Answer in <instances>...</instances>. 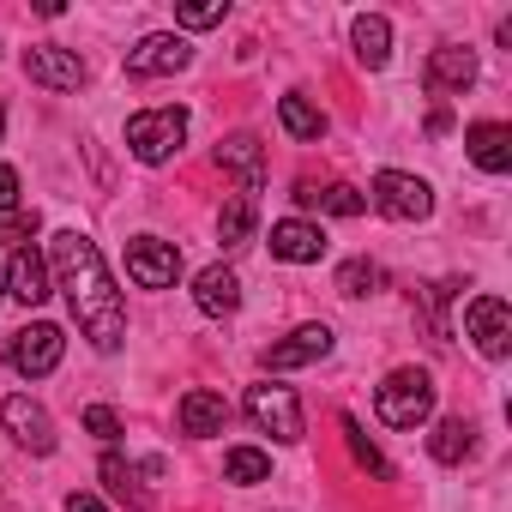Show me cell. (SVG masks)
Segmentation results:
<instances>
[{"label": "cell", "mask_w": 512, "mask_h": 512, "mask_svg": "<svg viewBox=\"0 0 512 512\" xmlns=\"http://www.w3.org/2000/svg\"><path fill=\"white\" fill-rule=\"evenodd\" d=\"M55 272H61L67 308H73V320L85 326V338H91L103 356L121 350V338H127V308H121V290H115L109 272H103L97 241H85L79 229H61V235H55Z\"/></svg>", "instance_id": "6da1fadb"}, {"label": "cell", "mask_w": 512, "mask_h": 512, "mask_svg": "<svg viewBox=\"0 0 512 512\" xmlns=\"http://www.w3.org/2000/svg\"><path fill=\"white\" fill-rule=\"evenodd\" d=\"M374 410H380L386 428H422V422L434 416V380H428L422 368H398V374H386V386L374 392Z\"/></svg>", "instance_id": "7a4b0ae2"}, {"label": "cell", "mask_w": 512, "mask_h": 512, "mask_svg": "<svg viewBox=\"0 0 512 512\" xmlns=\"http://www.w3.org/2000/svg\"><path fill=\"white\" fill-rule=\"evenodd\" d=\"M187 139V109H139L127 121V145L139 163H169Z\"/></svg>", "instance_id": "3957f363"}, {"label": "cell", "mask_w": 512, "mask_h": 512, "mask_svg": "<svg viewBox=\"0 0 512 512\" xmlns=\"http://www.w3.org/2000/svg\"><path fill=\"white\" fill-rule=\"evenodd\" d=\"M374 205H380L392 223H422V217L434 211V193H428V181H416V175H404V169H380V175H374Z\"/></svg>", "instance_id": "277c9868"}, {"label": "cell", "mask_w": 512, "mask_h": 512, "mask_svg": "<svg viewBox=\"0 0 512 512\" xmlns=\"http://www.w3.org/2000/svg\"><path fill=\"white\" fill-rule=\"evenodd\" d=\"M61 350H67L61 326H25V332L7 338V362H13V374H25V380L55 374V368H61Z\"/></svg>", "instance_id": "5b68a950"}, {"label": "cell", "mask_w": 512, "mask_h": 512, "mask_svg": "<svg viewBox=\"0 0 512 512\" xmlns=\"http://www.w3.org/2000/svg\"><path fill=\"white\" fill-rule=\"evenodd\" d=\"M217 169L241 187V199H253L266 187V145L253 133H229V139H217Z\"/></svg>", "instance_id": "8992f818"}, {"label": "cell", "mask_w": 512, "mask_h": 512, "mask_svg": "<svg viewBox=\"0 0 512 512\" xmlns=\"http://www.w3.org/2000/svg\"><path fill=\"white\" fill-rule=\"evenodd\" d=\"M127 272L139 290H169L181 278V253H175V241L139 235V241H127Z\"/></svg>", "instance_id": "52a82bcc"}, {"label": "cell", "mask_w": 512, "mask_h": 512, "mask_svg": "<svg viewBox=\"0 0 512 512\" xmlns=\"http://www.w3.org/2000/svg\"><path fill=\"white\" fill-rule=\"evenodd\" d=\"M247 416L278 440H302V404L290 386H247Z\"/></svg>", "instance_id": "ba28073f"}, {"label": "cell", "mask_w": 512, "mask_h": 512, "mask_svg": "<svg viewBox=\"0 0 512 512\" xmlns=\"http://www.w3.org/2000/svg\"><path fill=\"white\" fill-rule=\"evenodd\" d=\"M464 326H470V338H476V350H482L488 362H500V356L512 350V314H506L500 296H476V302L464 308Z\"/></svg>", "instance_id": "9c48e42d"}, {"label": "cell", "mask_w": 512, "mask_h": 512, "mask_svg": "<svg viewBox=\"0 0 512 512\" xmlns=\"http://www.w3.org/2000/svg\"><path fill=\"white\" fill-rule=\"evenodd\" d=\"M25 79L49 85V91H79L85 85V61L73 49H55V43H31L25 49Z\"/></svg>", "instance_id": "30bf717a"}, {"label": "cell", "mask_w": 512, "mask_h": 512, "mask_svg": "<svg viewBox=\"0 0 512 512\" xmlns=\"http://www.w3.org/2000/svg\"><path fill=\"white\" fill-rule=\"evenodd\" d=\"M0 422L13 428V440H19L25 452H37V458L55 452V422H49L43 404H31V398H7V404H0Z\"/></svg>", "instance_id": "8fae6325"}, {"label": "cell", "mask_w": 512, "mask_h": 512, "mask_svg": "<svg viewBox=\"0 0 512 512\" xmlns=\"http://www.w3.org/2000/svg\"><path fill=\"white\" fill-rule=\"evenodd\" d=\"M187 61H193V49H187L181 37H163V31H157V37H139V43L127 49V73H133V79H157V73H181Z\"/></svg>", "instance_id": "7c38bea8"}, {"label": "cell", "mask_w": 512, "mask_h": 512, "mask_svg": "<svg viewBox=\"0 0 512 512\" xmlns=\"http://www.w3.org/2000/svg\"><path fill=\"white\" fill-rule=\"evenodd\" d=\"M272 260H290V266H320L326 260V235L302 217H284L272 223Z\"/></svg>", "instance_id": "4fadbf2b"}, {"label": "cell", "mask_w": 512, "mask_h": 512, "mask_svg": "<svg viewBox=\"0 0 512 512\" xmlns=\"http://www.w3.org/2000/svg\"><path fill=\"white\" fill-rule=\"evenodd\" d=\"M464 151H470L476 169L506 175V169H512V127H500V121H476V127L464 133Z\"/></svg>", "instance_id": "5bb4252c"}, {"label": "cell", "mask_w": 512, "mask_h": 512, "mask_svg": "<svg viewBox=\"0 0 512 512\" xmlns=\"http://www.w3.org/2000/svg\"><path fill=\"white\" fill-rule=\"evenodd\" d=\"M7 296H19L25 308L49 302V266L37 247H13V272H7Z\"/></svg>", "instance_id": "9a60e30c"}, {"label": "cell", "mask_w": 512, "mask_h": 512, "mask_svg": "<svg viewBox=\"0 0 512 512\" xmlns=\"http://www.w3.org/2000/svg\"><path fill=\"white\" fill-rule=\"evenodd\" d=\"M326 350H332V332L326 326H296L284 344L266 350V368H302V362H320Z\"/></svg>", "instance_id": "2e32d148"}, {"label": "cell", "mask_w": 512, "mask_h": 512, "mask_svg": "<svg viewBox=\"0 0 512 512\" xmlns=\"http://www.w3.org/2000/svg\"><path fill=\"white\" fill-rule=\"evenodd\" d=\"M223 422H229V404H223V392H211V386H193V392L181 398V428H187L193 440H205V434H223Z\"/></svg>", "instance_id": "e0dca14e"}, {"label": "cell", "mask_w": 512, "mask_h": 512, "mask_svg": "<svg viewBox=\"0 0 512 512\" xmlns=\"http://www.w3.org/2000/svg\"><path fill=\"white\" fill-rule=\"evenodd\" d=\"M422 79H428V91H470L476 85V55L470 49H434Z\"/></svg>", "instance_id": "ac0fdd59"}, {"label": "cell", "mask_w": 512, "mask_h": 512, "mask_svg": "<svg viewBox=\"0 0 512 512\" xmlns=\"http://www.w3.org/2000/svg\"><path fill=\"white\" fill-rule=\"evenodd\" d=\"M193 302H199L205 314H217V320L235 314V308H241V284H235V272H229V266H205V272L193 278Z\"/></svg>", "instance_id": "d6986e66"}, {"label": "cell", "mask_w": 512, "mask_h": 512, "mask_svg": "<svg viewBox=\"0 0 512 512\" xmlns=\"http://www.w3.org/2000/svg\"><path fill=\"white\" fill-rule=\"evenodd\" d=\"M350 37H356V61H362V67H386V61H392V25H386L380 13H362V19L350 25Z\"/></svg>", "instance_id": "ffe728a7"}, {"label": "cell", "mask_w": 512, "mask_h": 512, "mask_svg": "<svg viewBox=\"0 0 512 512\" xmlns=\"http://www.w3.org/2000/svg\"><path fill=\"white\" fill-rule=\"evenodd\" d=\"M296 199H302V205H320V211H332V217H362V211H368V199H362L356 187H344V181H332V187H302Z\"/></svg>", "instance_id": "44dd1931"}, {"label": "cell", "mask_w": 512, "mask_h": 512, "mask_svg": "<svg viewBox=\"0 0 512 512\" xmlns=\"http://www.w3.org/2000/svg\"><path fill=\"white\" fill-rule=\"evenodd\" d=\"M470 434H476V428H470L464 416H446V422L434 428V440H428V452H434L440 464H464V458H470V446H476Z\"/></svg>", "instance_id": "7402d4cb"}, {"label": "cell", "mask_w": 512, "mask_h": 512, "mask_svg": "<svg viewBox=\"0 0 512 512\" xmlns=\"http://www.w3.org/2000/svg\"><path fill=\"white\" fill-rule=\"evenodd\" d=\"M278 121H284V133H290V139H308V145L326 133V115H320L308 97H284V103H278Z\"/></svg>", "instance_id": "603a6c76"}, {"label": "cell", "mask_w": 512, "mask_h": 512, "mask_svg": "<svg viewBox=\"0 0 512 512\" xmlns=\"http://www.w3.org/2000/svg\"><path fill=\"white\" fill-rule=\"evenodd\" d=\"M272 476V458L260 452V446H235V452H223V482H266Z\"/></svg>", "instance_id": "cb8c5ba5"}, {"label": "cell", "mask_w": 512, "mask_h": 512, "mask_svg": "<svg viewBox=\"0 0 512 512\" xmlns=\"http://www.w3.org/2000/svg\"><path fill=\"white\" fill-rule=\"evenodd\" d=\"M344 440H350V458H356V464H362L368 476H380V482H392V464H386V458L374 452V440L362 434V422H356V416H344Z\"/></svg>", "instance_id": "d4e9b609"}, {"label": "cell", "mask_w": 512, "mask_h": 512, "mask_svg": "<svg viewBox=\"0 0 512 512\" xmlns=\"http://www.w3.org/2000/svg\"><path fill=\"white\" fill-rule=\"evenodd\" d=\"M247 229H253V199H229L223 211H217V235H223V247H241L247 241Z\"/></svg>", "instance_id": "484cf974"}, {"label": "cell", "mask_w": 512, "mask_h": 512, "mask_svg": "<svg viewBox=\"0 0 512 512\" xmlns=\"http://www.w3.org/2000/svg\"><path fill=\"white\" fill-rule=\"evenodd\" d=\"M103 482H109V488H115V494H121L127 506H145V488H139V470H133V464H127L121 452H109V458H103Z\"/></svg>", "instance_id": "4316f807"}, {"label": "cell", "mask_w": 512, "mask_h": 512, "mask_svg": "<svg viewBox=\"0 0 512 512\" xmlns=\"http://www.w3.org/2000/svg\"><path fill=\"white\" fill-rule=\"evenodd\" d=\"M380 284H386V272H380L374 260H350V266L338 272V290H344V296H374Z\"/></svg>", "instance_id": "83f0119b"}, {"label": "cell", "mask_w": 512, "mask_h": 512, "mask_svg": "<svg viewBox=\"0 0 512 512\" xmlns=\"http://www.w3.org/2000/svg\"><path fill=\"white\" fill-rule=\"evenodd\" d=\"M223 0H193V7H175V25H187V31H205V25H223Z\"/></svg>", "instance_id": "f1b7e54d"}, {"label": "cell", "mask_w": 512, "mask_h": 512, "mask_svg": "<svg viewBox=\"0 0 512 512\" xmlns=\"http://www.w3.org/2000/svg\"><path fill=\"white\" fill-rule=\"evenodd\" d=\"M37 235V211H7L0 217V247H31Z\"/></svg>", "instance_id": "f546056e"}, {"label": "cell", "mask_w": 512, "mask_h": 512, "mask_svg": "<svg viewBox=\"0 0 512 512\" xmlns=\"http://www.w3.org/2000/svg\"><path fill=\"white\" fill-rule=\"evenodd\" d=\"M85 428H91L97 440H115V434H121V422H115L109 404H91V410H85Z\"/></svg>", "instance_id": "4dcf8cb0"}, {"label": "cell", "mask_w": 512, "mask_h": 512, "mask_svg": "<svg viewBox=\"0 0 512 512\" xmlns=\"http://www.w3.org/2000/svg\"><path fill=\"white\" fill-rule=\"evenodd\" d=\"M0 211H19V175L0 163Z\"/></svg>", "instance_id": "1f68e13d"}, {"label": "cell", "mask_w": 512, "mask_h": 512, "mask_svg": "<svg viewBox=\"0 0 512 512\" xmlns=\"http://www.w3.org/2000/svg\"><path fill=\"white\" fill-rule=\"evenodd\" d=\"M67 512H109V506H103L97 494H79V488H73V494H67Z\"/></svg>", "instance_id": "d6a6232c"}, {"label": "cell", "mask_w": 512, "mask_h": 512, "mask_svg": "<svg viewBox=\"0 0 512 512\" xmlns=\"http://www.w3.org/2000/svg\"><path fill=\"white\" fill-rule=\"evenodd\" d=\"M0 127H7V109H0Z\"/></svg>", "instance_id": "836d02e7"}]
</instances>
